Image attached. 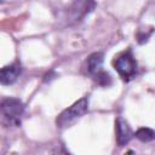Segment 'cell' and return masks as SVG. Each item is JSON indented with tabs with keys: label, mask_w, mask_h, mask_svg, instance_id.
I'll use <instances>...</instances> for the list:
<instances>
[{
	"label": "cell",
	"mask_w": 155,
	"mask_h": 155,
	"mask_svg": "<svg viewBox=\"0 0 155 155\" xmlns=\"http://www.w3.org/2000/svg\"><path fill=\"white\" fill-rule=\"evenodd\" d=\"M87 109H88V98L82 97L81 99L76 101L74 104H71L69 108H67L58 115L56 120L57 127L63 130L71 126L76 120H79L87 111Z\"/></svg>",
	"instance_id": "6da1fadb"
},
{
	"label": "cell",
	"mask_w": 155,
	"mask_h": 155,
	"mask_svg": "<svg viewBox=\"0 0 155 155\" xmlns=\"http://www.w3.org/2000/svg\"><path fill=\"white\" fill-rule=\"evenodd\" d=\"M114 68L125 81L131 80L136 75V70H137V63L131 51H126L119 54L114 61Z\"/></svg>",
	"instance_id": "7a4b0ae2"
},
{
	"label": "cell",
	"mask_w": 155,
	"mask_h": 155,
	"mask_svg": "<svg viewBox=\"0 0 155 155\" xmlns=\"http://www.w3.org/2000/svg\"><path fill=\"white\" fill-rule=\"evenodd\" d=\"M24 111V104L17 98H5L1 102V113L2 115L12 122H18L19 117Z\"/></svg>",
	"instance_id": "3957f363"
},
{
	"label": "cell",
	"mask_w": 155,
	"mask_h": 155,
	"mask_svg": "<svg viewBox=\"0 0 155 155\" xmlns=\"http://www.w3.org/2000/svg\"><path fill=\"white\" fill-rule=\"evenodd\" d=\"M115 131H116V142L120 147L126 145L132 138V130L128 124L122 119L117 117L115 122Z\"/></svg>",
	"instance_id": "277c9868"
},
{
	"label": "cell",
	"mask_w": 155,
	"mask_h": 155,
	"mask_svg": "<svg viewBox=\"0 0 155 155\" xmlns=\"http://www.w3.org/2000/svg\"><path fill=\"white\" fill-rule=\"evenodd\" d=\"M21 71H22V68H21V64L18 62H15L10 65H6L1 69L0 71V81L2 85H11L13 84L18 76L21 75Z\"/></svg>",
	"instance_id": "5b68a950"
},
{
	"label": "cell",
	"mask_w": 155,
	"mask_h": 155,
	"mask_svg": "<svg viewBox=\"0 0 155 155\" xmlns=\"http://www.w3.org/2000/svg\"><path fill=\"white\" fill-rule=\"evenodd\" d=\"M94 7V2L92 0H74L71 6V13L74 19H80L86 16Z\"/></svg>",
	"instance_id": "8992f818"
},
{
	"label": "cell",
	"mask_w": 155,
	"mask_h": 155,
	"mask_svg": "<svg viewBox=\"0 0 155 155\" xmlns=\"http://www.w3.org/2000/svg\"><path fill=\"white\" fill-rule=\"evenodd\" d=\"M103 61H104V54L102 52L92 53L87 58V71L91 75H94L98 71H101L102 70V65H103Z\"/></svg>",
	"instance_id": "52a82bcc"
},
{
	"label": "cell",
	"mask_w": 155,
	"mask_h": 155,
	"mask_svg": "<svg viewBox=\"0 0 155 155\" xmlns=\"http://www.w3.org/2000/svg\"><path fill=\"white\" fill-rule=\"evenodd\" d=\"M136 138H138L142 142H151L155 139V131L149 127H142V128L137 130Z\"/></svg>",
	"instance_id": "ba28073f"
},
{
	"label": "cell",
	"mask_w": 155,
	"mask_h": 155,
	"mask_svg": "<svg viewBox=\"0 0 155 155\" xmlns=\"http://www.w3.org/2000/svg\"><path fill=\"white\" fill-rule=\"evenodd\" d=\"M93 76H94V80L97 81V84H99L101 86H109V85L111 84V78H110V75H109L108 73L103 71V70L98 71V73L94 74Z\"/></svg>",
	"instance_id": "9c48e42d"
}]
</instances>
